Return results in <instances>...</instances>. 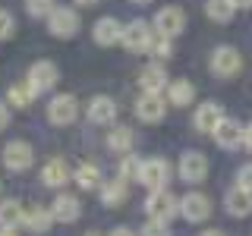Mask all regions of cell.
Returning <instances> with one entry per match:
<instances>
[{
  "label": "cell",
  "instance_id": "obj_17",
  "mask_svg": "<svg viewBox=\"0 0 252 236\" xmlns=\"http://www.w3.org/2000/svg\"><path fill=\"white\" fill-rule=\"evenodd\" d=\"M243 129H246V126H240L236 120H220V126L215 129V142L220 148H236V145H243Z\"/></svg>",
  "mask_w": 252,
  "mask_h": 236
},
{
  "label": "cell",
  "instance_id": "obj_27",
  "mask_svg": "<svg viewBox=\"0 0 252 236\" xmlns=\"http://www.w3.org/2000/svg\"><path fill=\"white\" fill-rule=\"evenodd\" d=\"M35 94H38V91L32 88V82L26 79V82H19V85H13V88H10V104H13V107H29Z\"/></svg>",
  "mask_w": 252,
  "mask_h": 236
},
{
  "label": "cell",
  "instance_id": "obj_24",
  "mask_svg": "<svg viewBox=\"0 0 252 236\" xmlns=\"http://www.w3.org/2000/svg\"><path fill=\"white\" fill-rule=\"evenodd\" d=\"M41 179L47 186H63V183H69V170H66V164L60 161H47L44 164V173H41Z\"/></svg>",
  "mask_w": 252,
  "mask_h": 236
},
{
  "label": "cell",
  "instance_id": "obj_15",
  "mask_svg": "<svg viewBox=\"0 0 252 236\" xmlns=\"http://www.w3.org/2000/svg\"><path fill=\"white\" fill-rule=\"evenodd\" d=\"M89 120L98 123V126L114 123V120H117V104H114V98H104V94L92 98V104H89Z\"/></svg>",
  "mask_w": 252,
  "mask_h": 236
},
{
  "label": "cell",
  "instance_id": "obj_42",
  "mask_svg": "<svg viewBox=\"0 0 252 236\" xmlns=\"http://www.w3.org/2000/svg\"><path fill=\"white\" fill-rule=\"evenodd\" d=\"M132 3H152V0H132Z\"/></svg>",
  "mask_w": 252,
  "mask_h": 236
},
{
  "label": "cell",
  "instance_id": "obj_9",
  "mask_svg": "<svg viewBox=\"0 0 252 236\" xmlns=\"http://www.w3.org/2000/svg\"><path fill=\"white\" fill-rule=\"evenodd\" d=\"M139 85H142V94H161L167 88V69L161 66V63H152V66H145L139 73Z\"/></svg>",
  "mask_w": 252,
  "mask_h": 236
},
{
  "label": "cell",
  "instance_id": "obj_19",
  "mask_svg": "<svg viewBox=\"0 0 252 236\" xmlns=\"http://www.w3.org/2000/svg\"><path fill=\"white\" fill-rule=\"evenodd\" d=\"M252 211V192H246V189H230L227 192V214H233V217H246Z\"/></svg>",
  "mask_w": 252,
  "mask_h": 236
},
{
  "label": "cell",
  "instance_id": "obj_14",
  "mask_svg": "<svg viewBox=\"0 0 252 236\" xmlns=\"http://www.w3.org/2000/svg\"><path fill=\"white\" fill-rule=\"evenodd\" d=\"M3 164L10 170H26L29 164H32V148H29V142H10V145L3 148Z\"/></svg>",
  "mask_w": 252,
  "mask_h": 236
},
{
  "label": "cell",
  "instance_id": "obj_39",
  "mask_svg": "<svg viewBox=\"0 0 252 236\" xmlns=\"http://www.w3.org/2000/svg\"><path fill=\"white\" fill-rule=\"evenodd\" d=\"M76 3H82V6H92V3H98V0H76Z\"/></svg>",
  "mask_w": 252,
  "mask_h": 236
},
{
  "label": "cell",
  "instance_id": "obj_26",
  "mask_svg": "<svg viewBox=\"0 0 252 236\" xmlns=\"http://www.w3.org/2000/svg\"><path fill=\"white\" fill-rule=\"evenodd\" d=\"M129 145H132L129 126H114L110 136H107V148H110V151H129Z\"/></svg>",
  "mask_w": 252,
  "mask_h": 236
},
{
  "label": "cell",
  "instance_id": "obj_38",
  "mask_svg": "<svg viewBox=\"0 0 252 236\" xmlns=\"http://www.w3.org/2000/svg\"><path fill=\"white\" fill-rule=\"evenodd\" d=\"M110 236H132V233H129V230H126V227H117V230H114V233H110Z\"/></svg>",
  "mask_w": 252,
  "mask_h": 236
},
{
  "label": "cell",
  "instance_id": "obj_1",
  "mask_svg": "<svg viewBox=\"0 0 252 236\" xmlns=\"http://www.w3.org/2000/svg\"><path fill=\"white\" fill-rule=\"evenodd\" d=\"M145 211L152 214V220H170L173 214L180 211V202L173 199V195L167 192V189H158V192H152L148 195V202H145Z\"/></svg>",
  "mask_w": 252,
  "mask_h": 236
},
{
  "label": "cell",
  "instance_id": "obj_11",
  "mask_svg": "<svg viewBox=\"0 0 252 236\" xmlns=\"http://www.w3.org/2000/svg\"><path fill=\"white\" fill-rule=\"evenodd\" d=\"M29 82L35 91H47L57 85V66H54L51 60H38L35 66L29 69Z\"/></svg>",
  "mask_w": 252,
  "mask_h": 236
},
{
  "label": "cell",
  "instance_id": "obj_34",
  "mask_svg": "<svg viewBox=\"0 0 252 236\" xmlns=\"http://www.w3.org/2000/svg\"><path fill=\"white\" fill-rule=\"evenodd\" d=\"M13 29H16L13 16L6 13V10H0V41H3V38H10V35H13Z\"/></svg>",
  "mask_w": 252,
  "mask_h": 236
},
{
  "label": "cell",
  "instance_id": "obj_25",
  "mask_svg": "<svg viewBox=\"0 0 252 236\" xmlns=\"http://www.w3.org/2000/svg\"><path fill=\"white\" fill-rule=\"evenodd\" d=\"M205 10H208V16L215 22H230L233 13H236V3H233V0H208Z\"/></svg>",
  "mask_w": 252,
  "mask_h": 236
},
{
  "label": "cell",
  "instance_id": "obj_2",
  "mask_svg": "<svg viewBox=\"0 0 252 236\" xmlns=\"http://www.w3.org/2000/svg\"><path fill=\"white\" fill-rule=\"evenodd\" d=\"M183 29H186V13L180 10V6H164V10L155 16V31L164 35V38H177Z\"/></svg>",
  "mask_w": 252,
  "mask_h": 236
},
{
  "label": "cell",
  "instance_id": "obj_30",
  "mask_svg": "<svg viewBox=\"0 0 252 236\" xmlns=\"http://www.w3.org/2000/svg\"><path fill=\"white\" fill-rule=\"evenodd\" d=\"M148 51H152L155 57H170V38H164V35H158V31H155Z\"/></svg>",
  "mask_w": 252,
  "mask_h": 236
},
{
  "label": "cell",
  "instance_id": "obj_31",
  "mask_svg": "<svg viewBox=\"0 0 252 236\" xmlns=\"http://www.w3.org/2000/svg\"><path fill=\"white\" fill-rule=\"evenodd\" d=\"M26 10L32 16H51L54 13V0H26Z\"/></svg>",
  "mask_w": 252,
  "mask_h": 236
},
{
  "label": "cell",
  "instance_id": "obj_4",
  "mask_svg": "<svg viewBox=\"0 0 252 236\" xmlns=\"http://www.w3.org/2000/svg\"><path fill=\"white\" fill-rule=\"evenodd\" d=\"M47 26H51V35L69 38V35H76V29H79V16L69 10V6H54V13L47 16Z\"/></svg>",
  "mask_w": 252,
  "mask_h": 236
},
{
  "label": "cell",
  "instance_id": "obj_7",
  "mask_svg": "<svg viewBox=\"0 0 252 236\" xmlns=\"http://www.w3.org/2000/svg\"><path fill=\"white\" fill-rule=\"evenodd\" d=\"M240 66H243V60L233 47H218V51L211 54V69H215V76L230 79V76L240 73Z\"/></svg>",
  "mask_w": 252,
  "mask_h": 236
},
{
  "label": "cell",
  "instance_id": "obj_29",
  "mask_svg": "<svg viewBox=\"0 0 252 236\" xmlns=\"http://www.w3.org/2000/svg\"><path fill=\"white\" fill-rule=\"evenodd\" d=\"M139 167H142V161H136V157H123L120 161V179H139Z\"/></svg>",
  "mask_w": 252,
  "mask_h": 236
},
{
  "label": "cell",
  "instance_id": "obj_23",
  "mask_svg": "<svg viewBox=\"0 0 252 236\" xmlns=\"http://www.w3.org/2000/svg\"><path fill=\"white\" fill-rule=\"evenodd\" d=\"M126 195H129V189H126V179H110V183L101 189V202H104L107 208H117V205H123Z\"/></svg>",
  "mask_w": 252,
  "mask_h": 236
},
{
  "label": "cell",
  "instance_id": "obj_18",
  "mask_svg": "<svg viewBox=\"0 0 252 236\" xmlns=\"http://www.w3.org/2000/svg\"><path fill=\"white\" fill-rule=\"evenodd\" d=\"M79 199L76 195H57V199H54V208H51V214H54V220H60V224H73V220L79 217Z\"/></svg>",
  "mask_w": 252,
  "mask_h": 236
},
{
  "label": "cell",
  "instance_id": "obj_6",
  "mask_svg": "<svg viewBox=\"0 0 252 236\" xmlns=\"http://www.w3.org/2000/svg\"><path fill=\"white\" fill-rule=\"evenodd\" d=\"M76 98L73 94H57V98L47 104V120L51 123H57V126H66V123H73L76 120Z\"/></svg>",
  "mask_w": 252,
  "mask_h": 236
},
{
  "label": "cell",
  "instance_id": "obj_8",
  "mask_svg": "<svg viewBox=\"0 0 252 236\" xmlns=\"http://www.w3.org/2000/svg\"><path fill=\"white\" fill-rule=\"evenodd\" d=\"M180 214H183L186 220H205L211 214V202H208V195H202V192H189L180 199Z\"/></svg>",
  "mask_w": 252,
  "mask_h": 236
},
{
  "label": "cell",
  "instance_id": "obj_41",
  "mask_svg": "<svg viewBox=\"0 0 252 236\" xmlns=\"http://www.w3.org/2000/svg\"><path fill=\"white\" fill-rule=\"evenodd\" d=\"M0 236H16V233L13 230H0Z\"/></svg>",
  "mask_w": 252,
  "mask_h": 236
},
{
  "label": "cell",
  "instance_id": "obj_36",
  "mask_svg": "<svg viewBox=\"0 0 252 236\" xmlns=\"http://www.w3.org/2000/svg\"><path fill=\"white\" fill-rule=\"evenodd\" d=\"M243 145H246L249 151H252V123L246 126V129H243Z\"/></svg>",
  "mask_w": 252,
  "mask_h": 236
},
{
  "label": "cell",
  "instance_id": "obj_3",
  "mask_svg": "<svg viewBox=\"0 0 252 236\" xmlns=\"http://www.w3.org/2000/svg\"><path fill=\"white\" fill-rule=\"evenodd\" d=\"M170 177V167L167 161H161V157H152V161H142L139 167V183L148 186L152 192H158V189H164V183H167Z\"/></svg>",
  "mask_w": 252,
  "mask_h": 236
},
{
  "label": "cell",
  "instance_id": "obj_21",
  "mask_svg": "<svg viewBox=\"0 0 252 236\" xmlns=\"http://www.w3.org/2000/svg\"><path fill=\"white\" fill-rule=\"evenodd\" d=\"M167 94H170V104L186 107V104H192V98H195V85L186 82V79H177V82L167 85Z\"/></svg>",
  "mask_w": 252,
  "mask_h": 236
},
{
  "label": "cell",
  "instance_id": "obj_13",
  "mask_svg": "<svg viewBox=\"0 0 252 236\" xmlns=\"http://www.w3.org/2000/svg\"><path fill=\"white\" fill-rule=\"evenodd\" d=\"M123 29H126V26H120L114 16H104V19L94 22V41L104 44V47H110V44L123 41Z\"/></svg>",
  "mask_w": 252,
  "mask_h": 236
},
{
  "label": "cell",
  "instance_id": "obj_40",
  "mask_svg": "<svg viewBox=\"0 0 252 236\" xmlns=\"http://www.w3.org/2000/svg\"><path fill=\"white\" fill-rule=\"evenodd\" d=\"M202 236H224V233H218V230H205Z\"/></svg>",
  "mask_w": 252,
  "mask_h": 236
},
{
  "label": "cell",
  "instance_id": "obj_10",
  "mask_svg": "<svg viewBox=\"0 0 252 236\" xmlns=\"http://www.w3.org/2000/svg\"><path fill=\"white\" fill-rule=\"evenodd\" d=\"M205 173H208L205 154H199V151L183 154V161H180V179H183V183H202Z\"/></svg>",
  "mask_w": 252,
  "mask_h": 236
},
{
  "label": "cell",
  "instance_id": "obj_20",
  "mask_svg": "<svg viewBox=\"0 0 252 236\" xmlns=\"http://www.w3.org/2000/svg\"><path fill=\"white\" fill-rule=\"evenodd\" d=\"M22 220H26V211H22V205L16 199L0 202V227H3V230H13V227L22 224Z\"/></svg>",
  "mask_w": 252,
  "mask_h": 236
},
{
  "label": "cell",
  "instance_id": "obj_35",
  "mask_svg": "<svg viewBox=\"0 0 252 236\" xmlns=\"http://www.w3.org/2000/svg\"><path fill=\"white\" fill-rule=\"evenodd\" d=\"M6 123H10V110H6V104L0 101V129H6Z\"/></svg>",
  "mask_w": 252,
  "mask_h": 236
},
{
  "label": "cell",
  "instance_id": "obj_28",
  "mask_svg": "<svg viewBox=\"0 0 252 236\" xmlns=\"http://www.w3.org/2000/svg\"><path fill=\"white\" fill-rule=\"evenodd\" d=\"M73 179H76L82 189H94V186H98V179H101V173H98V167H94V164H79Z\"/></svg>",
  "mask_w": 252,
  "mask_h": 236
},
{
  "label": "cell",
  "instance_id": "obj_5",
  "mask_svg": "<svg viewBox=\"0 0 252 236\" xmlns=\"http://www.w3.org/2000/svg\"><path fill=\"white\" fill-rule=\"evenodd\" d=\"M123 44H126V51H148V44H152V29H148V22H142V19H132L129 26L123 29Z\"/></svg>",
  "mask_w": 252,
  "mask_h": 236
},
{
  "label": "cell",
  "instance_id": "obj_32",
  "mask_svg": "<svg viewBox=\"0 0 252 236\" xmlns=\"http://www.w3.org/2000/svg\"><path fill=\"white\" fill-rule=\"evenodd\" d=\"M236 186L246 189V192H252V164H243V167L236 170Z\"/></svg>",
  "mask_w": 252,
  "mask_h": 236
},
{
  "label": "cell",
  "instance_id": "obj_33",
  "mask_svg": "<svg viewBox=\"0 0 252 236\" xmlns=\"http://www.w3.org/2000/svg\"><path fill=\"white\" fill-rule=\"evenodd\" d=\"M142 236H170V230L161 224V220H148V224L142 227Z\"/></svg>",
  "mask_w": 252,
  "mask_h": 236
},
{
  "label": "cell",
  "instance_id": "obj_12",
  "mask_svg": "<svg viewBox=\"0 0 252 236\" xmlns=\"http://www.w3.org/2000/svg\"><path fill=\"white\" fill-rule=\"evenodd\" d=\"M164 110H167V104L161 101V94H142L136 101V114H139V120H145V123L164 120Z\"/></svg>",
  "mask_w": 252,
  "mask_h": 236
},
{
  "label": "cell",
  "instance_id": "obj_16",
  "mask_svg": "<svg viewBox=\"0 0 252 236\" xmlns=\"http://www.w3.org/2000/svg\"><path fill=\"white\" fill-rule=\"evenodd\" d=\"M220 120H224V114H220V107L218 104H202L199 110H195V117H192V123H195V129L199 132H211L215 136V129L220 126Z\"/></svg>",
  "mask_w": 252,
  "mask_h": 236
},
{
  "label": "cell",
  "instance_id": "obj_37",
  "mask_svg": "<svg viewBox=\"0 0 252 236\" xmlns=\"http://www.w3.org/2000/svg\"><path fill=\"white\" fill-rule=\"evenodd\" d=\"M233 3H236V10H249L252 0H233Z\"/></svg>",
  "mask_w": 252,
  "mask_h": 236
},
{
  "label": "cell",
  "instance_id": "obj_22",
  "mask_svg": "<svg viewBox=\"0 0 252 236\" xmlns=\"http://www.w3.org/2000/svg\"><path fill=\"white\" fill-rule=\"evenodd\" d=\"M51 224H54V214L47 208H32L22 220V227H29V233H47Z\"/></svg>",
  "mask_w": 252,
  "mask_h": 236
}]
</instances>
